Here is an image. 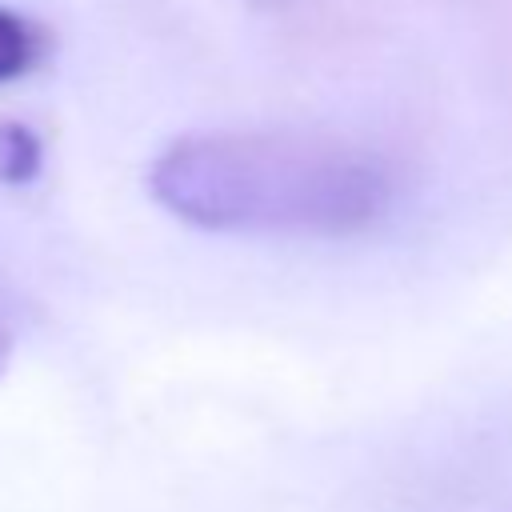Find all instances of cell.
Returning a JSON list of instances; mask_svg holds the SVG:
<instances>
[{
	"label": "cell",
	"instance_id": "6da1fadb",
	"mask_svg": "<svg viewBox=\"0 0 512 512\" xmlns=\"http://www.w3.org/2000/svg\"><path fill=\"white\" fill-rule=\"evenodd\" d=\"M164 212L208 232L332 240L372 228L392 196L376 156L312 132H200L148 172Z\"/></svg>",
	"mask_w": 512,
	"mask_h": 512
},
{
	"label": "cell",
	"instance_id": "7a4b0ae2",
	"mask_svg": "<svg viewBox=\"0 0 512 512\" xmlns=\"http://www.w3.org/2000/svg\"><path fill=\"white\" fill-rule=\"evenodd\" d=\"M52 52V36L40 20L0 4V84L32 76Z\"/></svg>",
	"mask_w": 512,
	"mask_h": 512
},
{
	"label": "cell",
	"instance_id": "3957f363",
	"mask_svg": "<svg viewBox=\"0 0 512 512\" xmlns=\"http://www.w3.org/2000/svg\"><path fill=\"white\" fill-rule=\"evenodd\" d=\"M44 168V140L24 120H0V184H32Z\"/></svg>",
	"mask_w": 512,
	"mask_h": 512
},
{
	"label": "cell",
	"instance_id": "277c9868",
	"mask_svg": "<svg viewBox=\"0 0 512 512\" xmlns=\"http://www.w3.org/2000/svg\"><path fill=\"white\" fill-rule=\"evenodd\" d=\"M8 360H12V336H8V328L0 324V376L8 372Z\"/></svg>",
	"mask_w": 512,
	"mask_h": 512
},
{
	"label": "cell",
	"instance_id": "5b68a950",
	"mask_svg": "<svg viewBox=\"0 0 512 512\" xmlns=\"http://www.w3.org/2000/svg\"><path fill=\"white\" fill-rule=\"evenodd\" d=\"M252 4H260V8H272V4H284V0H252Z\"/></svg>",
	"mask_w": 512,
	"mask_h": 512
}]
</instances>
